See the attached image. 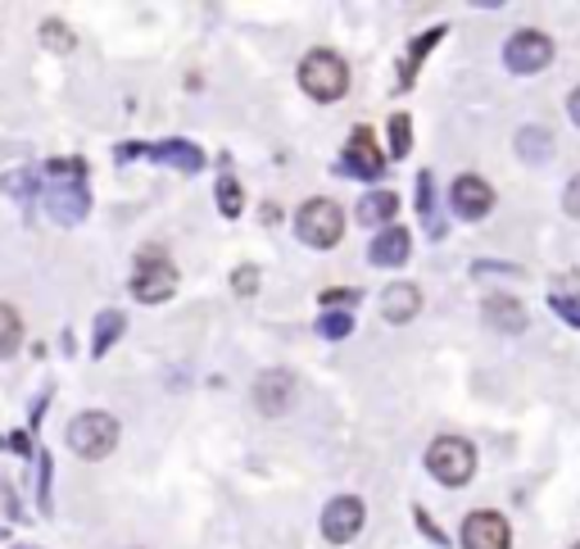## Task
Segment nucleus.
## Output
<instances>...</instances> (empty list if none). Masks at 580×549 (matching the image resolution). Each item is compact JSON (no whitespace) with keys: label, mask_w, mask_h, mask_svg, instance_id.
Instances as JSON below:
<instances>
[{"label":"nucleus","mask_w":580,"mask_h":549,"mask_svg":"<svg viewBox=\"0 0 580 549\" xmlns=\"http://www.w3.org/2000/svg\"><path fill=\"white\" fill-rule=\"evenodd\" d=\"M299 87L314 96V100H340L344 91H350V68H344L340 55L331 51H314V55H304L299 64Z\"/></svg>","instance_id":"obj_1"},{"label":"nucleus","mask_w":580,"mask_h":549,"mask_svg":"<svg viewBox=\"0 0 580 549\" xmlns=\"http://www.w3.org/2000/svg\"><path fill=\"white\" fill-rule=\"evenodd\" d=\"M427 468L445 486H468L472 472H477V450L462 441V436H440V441H431V450H427Z\"/></svg>","instance_id":"obj_2"},{"label":"nucleus","mask_w":580,"mask_h":549,"mask_svg":"<svg viewBox=\"0 0 580 549\" xmlns=\"http://www.w3.org/2000/svg\"><path fill=\"white\" fill-rule=\"evenodd\" d=\"M295 232H299V241L304 245H314V250H331L336 241H340V232H344V213H340V205L336 200H308L299 213H295Z\"/></svg>","instance_id":"obj_3"},{"label":"nucleus","mask_w":580,"mask_h":549,"mask_svg":"<svg viewBox=\"0 0 580 549\" xmlns=\"http://www.w3.org/2000/svg\"><path fill=\"white\" fill-rule=\"evenodd\" d=\"M113 446H119V422L109 414H77L68 422V450L73 454L105 459V454H113Z\"/></svg>","instance_id":"obj_4"},{"label":"nucleus","mask_w":580,"mask_h":549,"mask_svg":"<svg viewBox=\"0 0 580 549\" xmlns=\"http://www.w3.org/2000/svg\"><path fill=\"white\" fill-rule=\"evenodd\" d=\"M173 290H177L173 264L164 260L160 250H145L141 260H136V273H132V296H136L141 305H164Z\"/></svg>","instance_id":"obj_5"},{"label":"nucleus","mask_w":580,"mask_h":549,"mask_svg":"<svg viewBox=\"0 0 580 549\" xmlns=\"http://www.w3.org/2000/svg\"><path fill=\"white\" fill-rule=\"evenodd\" d=\"M46 209H51L55 223H64V228L83 223L87 209H91V191H87V182H51Z\"/></svg>","instance_id":"obj_6"},{"label":"nucleus","mask_w":580,"mask_h":549,"mask_svg":"<svg viewBox=\"0 0 580 549\" xmlns=\"http://www.w3.org/2000/svg\"><path fill=\"white\" fill-rule=\"evenodd\" d=\"M295 391H299V386H295V373L273 369V373H263V377L254 382V405H259L263 418H282V414L291 409Z\"/></svg>","instance_id":"obj_7"},{"label":"nucleus","mask_w":580,"mask_h":549,"mask_svg":"<svg viewBox=\"0 0 580 549\" xmlns=\"http://www.w3.org/2000/svg\"><path fill=\"white\" fill-rule=\"evenodd\" d=\"M504 59H508L513 73H539V68H549V59H554V42L545 32H517L508 42V51H504Z\"/></svg>","instance_id":"obj_8"},{"label":"nucleus","mask_w":580,"mask_h":549,"mask_svg":"<svg viewBox=\"0 0 580 549\" xmlns=\"http://www.w3.org/2000/svg\"><path fill=\"white\" fill-rule=\"evenodd\" d=\"M340 173H350V177H381V145H376V136H372V128H359L354 136H350V145H344V155H340V164H336Z\"/></svg>","instance_id":"obj_9"},{"label":"nucleus","mask_w":580,"mask_h":549,"mask_svg":"<svg viewBox=\"0 0 580 549\" xmlns=\"http://www.w3.org/2000/svg\"><path fill=\"white\" fill-rule=\"evenodd\" d=\"M359 527H363V499L340 495V499H331V504H327V514H322V536H327L331 545L354 540V536H359Z\"/></svg>","instance_id":"obj_10"},{"label":"nucleus","mask_w":580,"mask_h":549,"mask_svg":"<svg viewBox=\"0 0 580 549\" xmlns=\"http://www.w3.org/2000/svg\"><path fill=\"white\" fill-rule=\"evenodd\" d=\"M462 545H468V549H508L513 531H508V523L499 514L481 508V514H472L468 523H462Z\"/></svg>","instance_id":"obj_11"},{"label":"nucleus","mask_w":580,"mask_h":549,"mask_svg":"<svg viewBox=\"0 0 580 549\" xmlns=\"http://www.w3.org/2000/svg\"><path fill=\"white\" fill-rule=\"evenodd\" d=\"M449 205H453L458 218L477 223V218H485L494 209V191H490V182H481V177H458L453 191H449Z\"/></svg>","instance_id":"obj_12"},{"label":"nucleus","mask_w":580,"mask_h":549,"mask_svg":"<svg viewBox=\"0 0 580 549\" xmlns=\"http://www.w3.org/2000/svg\"><path fill=\"white\" fill-rule=\"evenodd\" d=\"M408 250H413V237H408L404 228H385V232L372 241L368 260H372V264H381V268H400V264L408 260Z\"/></svg>","instance_id":"obj_13"},{"label":"nucleus","mask_w":580,"mask_h":549,"mask_svg":"<svg viewBox=\"0 0 580 549\" xmlns=\"http://www.w3.org/2000/svg\"><path fill=\"white\" fill-rule=\"evenodd\" d=\"M417 309H422V290L413 282H395V286L381 290V314L391 322H408Z\"/></svg>","instance_id":"obj_14"},{"label":"nucleus","mask_w":580,"mask_h":549,"mask_svg":"<svg viewBox=\"0 0 580 549\" xmlns=\"http://www.w3.org/2000/svg\"><path fill=\"white\" fill-rule=\"evenodd\" d=\"M150 155L164 160V164H173V168H182V173L205 168V151H200V145H190V141H164V145H154Z\"/></svg>","instance_id":"obj_15"},{"label":"nucleus","mask_w":580,"mask_h":549,"mask_svg":"<svg viewBox=\"0 0 580 549\" xmlns=\"http://www.w3.org/2000/svg\"><path fill=\"white\" fill-rule=\"evenodd\" d=\"M485 322L504 327V332H522V327H526V309L517 300H508V296H490L485 300Z\"/></svg>","instance_id":"obj_16"},{"label":"nucleus","mask_w":580,"mask_h":549,"mask_svg":"<svg viewBox=\"0 0 580 549\" xmlns=\"http://www.w3.org/2000/svg\"><path fill=\"white\" fill-rule=\"evenodd\" d=\"M395 209H400V200H395L391 191H372V196H363V205H359V223L381 228V223H391V218H395Z\"/></svg>","instance_id":"obj_17"},{"label":"nucleus","mask_w":580,"mask_h":549,"mask_svg":"<svg viewBox=\"0 0 580 549\" xmlns=\"http://www.w3.org/2000/svg\"><path fill=\"white\" fill-rule=\"evenodd\" d=\"M436 42H445V28H431L427 36H422V42H413V46H408V55H404V68H400V91L413 83V68H422V59H427V51H431Z\"/></svg>","instance_id":"obj_18"},{"label":"nucleus","mask_w":580,"mask_h":549,"mask_svg":"<svg viewBox=\"0 0 580 549\" xmlns=\"http://www.w3.org/2000/svg\"><path fill=\"white\" fill-rule=\"evenodd\" d=\"M19 341H23V318H19V309L0 305V359H10L19 350Z\"/></svg>","instance_id":"obj_19"},{"label":"nucleus","mask_w":580,"mask_h":549,"mask_svg":"<svg viewBox=\"0 0 580 549\" xmlns=\"http://www.w3.org/2000/svg\"><path fill=\"white\" fill-rule=\"evenodd\" d=\"M517 151L526 155V164H545L549 160V132L545 128H526L517 136Z\"/></svg>","instance_id":"obj_20"},{"label":"nucleus","mask_w":580,"mask_h":549,"mask_svg":"<svg viewBox=\"0 0 580 549\" xmlns=\"http://www.w3.org/2000/svg\"><path fill=\"white\" fill-rule=\"evenodd\" d=\"M123 327H128V318H123V314H113V309H109V314H100V318H96V341H91V350H96V354H105V350L113 345V337L123 332Z\"/></svg>","instance_id":"obj_21"},{"label":"nucleus","mask_w":580,"mask_h":549,"mask_svg":"<svg viewBox=\"0 0 580 549\" xmlns=\"http://www.w3.org/2000/svg\"><path fill=\"white\" fill-rule=\"evenodd\" d=\"M218 209L227 218H237L245 209V191H241V182L237 177H218Z\"/></svg>","instance_id":"obj_22"},{"label":"nucleus","mask_w":580,"mask_h":549,"mask_svg":"<svg viewBox=\"0 0 580 549\" xmlns=\"http://www.w3.org/2000/svg\"><path fill=\"white\" fill-rule=\"evenodd\" d=\"M318 332H322V337H331V341H344V337L354 332V318L331 309V314H322V318H318Z\"/></svg>","instance_id":"obj_23"},{"label":"nucleus","mask_w":580,"mask_h":549,"mask_svg":"<svg viewBox=\"0 0 580 549\" xmlns=\"http://www.w3.org/2000/svg\"><path fill=\"white\" fill-rule=\"evenodd\" d=\"M42 42L51 46V51H59V55H68L73 51V32L59 23V19H51V23H42Z\"/></svg>","instance_id":"obj_24"},{"label":"nucleus","mask_w":580,"mask_h":549,"mask_svg":"<svg viewBox=\"0 0 580 549\" xmlns=\"http://www.w3.org/2000/svg\"><path fill=\"white\" fill-rule=\"evenodd\" d=\"M408 128H413L408 114H395V119H391V145H395V155H408V141H413Z\"/></svg>","instance_id":"obj_25"},{"label":"nucleus","mask_w":580,"mask_h":549,"mask_svg":"<svg viewBox=\"0 0 580 549\" xmlns=\"http://www.w3.org/2000/svg\"><path fill=\"white\" fill-rule=\"evenodd\" d=\"M0 187H6L10 196H32V173H6L0 177Z\"/></svg>","instance_id":"obj_26"},{"label":"nucleus","mask_w":580,"mask_h":549,"mask_svg":"<svg viewBox=\"0 0 580 549\" xmlns=\"http://www.w3.org/2000/svg\"><path fill=\"white\" fill-rule=\"evenodd\" d=\"M231 286H237L241 296H254V286H259V268H250V264H245L237 277H231Z\"/></svg>","instance_id":"obj_27"},{"label":"nucleus","mask_w":580,"mask_h":549,"mask_svg":"<svg viewBox=\"0 0 580 549\" xmlns=\"http://www.w3.org/2000/svg\"><path fill=\"white\" fill-rule=\"evenodd\" d=\"M562 209L571 213V218H580V173L567 182V196H562Z\"/></svg>","instance_id":"obj_28"},{"label":"nucleus","mask_w":580,"mask_h":549,"mask_svg":"<svg viewBox=\"0 0 580 549\" xmlns=\"http://www.w3.org/2000/svg\"><path fill=\"white\" fill-rule=\"evenodd\" d=\"M359 296H354V290H327V296H322V305H354Z\"/></svg>","instance_id":"obj_29"},{"label":"nucleus","mask_w":580,"mask_h":549,"mask_svg":"<svg viewBox=\"0 0 580 549\" xmlns=\"http://www.w3.org/2000/svg\"><path fill=\"white\" fill-rule=\"evenodd\" d=\"M567 114H571V123L580 128V87L571 91V100H567Z\"/></svg>","instance_id":"obj_30"},{"label":"nucleus","mask_w":580,"mask_h":549,"mask_svg":"<svg viewBox=\"0 0 580 549\" xmlns=\"http://www.w3.org/2000/svg\"><path fill=\"white\" fill-rule=\"evenodd\" d=\"M576 549H580V545H576Z\"/></svg>","instance_id":"obj_31"}]
</instances>
